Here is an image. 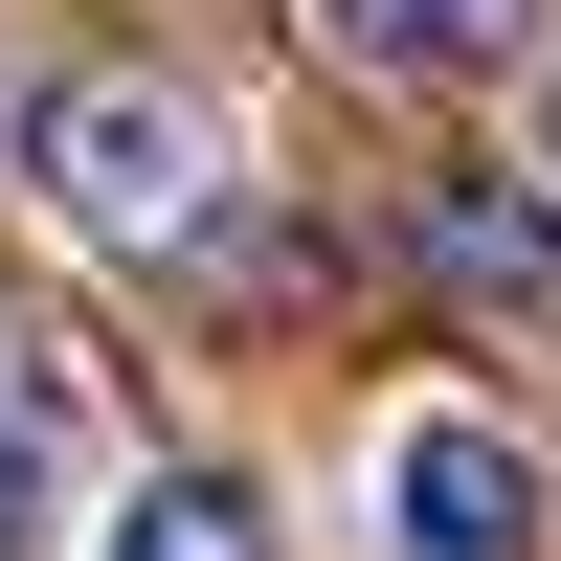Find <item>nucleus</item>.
<instances>
[{
  "label": "nucleus",
  "instance_id": "nucleus-5",
  "mask_svg": "<svg viewBox=\"0 0 561 561\" xmlns=\"http://www.w3.org/2000/svg\"><path fill=\"white\" fill-rule=\"evenodd\" d=\"M337 45H359V68H517L539 0H337Z\"/></svg>",
  "mask_w": 561,
  "mask_h": 561
},
{
  "label": "nucleus",
  "instance_id": "nucleus-1",
  "mask_svg": "<svg viewBox=\"0 0 561 561\" xmlns=\"http://www.w3.org/2000/svg\"><path fill=\"white\" fill-rule=\"evenodd\" d=\"M23 158H45V203L90 248H225V113L180 68H68Z\"/></svg>",
  "mask_w": 561,
  "mask_h": 561
},
{
  "label": "nucleus",
  "instance_id": "nucleus-3",
  "mask_svg": "<svg viewBox=\"0 0 561 561\" xmlns=\"http://www.w3.org/2000/svg\"><path fill=\"white\" fill-rule=\"evenodd\" d=\"M68 494H90V382H68V337L0 314V561L68 539Z\"/></svg>",
  "mask_w": 561,
  "mask_h": 561
},
{
  "label": "nucleus",
  "instance_id": "nucleus-6",
  "mask_svg": "<svg viewBox=\"0 0 561 561\" xmlns=\"http://www.w3.org/2000/svg\"><path fill=\"white\" fill-rule=\"evenodd\" d=\"M90 561H270V494H248V472H158Z\"/></svg>",
  "mask_w": 561,
  "mask_h": 561
},
{
  "label": "nucleus",
  "instance_id": "nucleus-4",
  "mask_svg": "<svg viewBox=\"0 0 561 561\" xmlns=\"http://www.w3.org/2000/svg\"><path fill=\"white\" fill-rule=\"evenodd\" d=\"M427 270H449L472 314H561V203L494 180V158H449V180H427Z\"/></svg>",
  "mask_w": 561,
  "mask_h": 561
},
{
  "label": "nucleus",
  "instance_id": "nucleus-2",
  "mask_svg": "<svg viewBox=\"0 0 561 561\" xmlns=\"http://www.w3.org/2000/svg\"><path fill=\"white\" fill-rule=\"evenodd\" d=\"M382 517H404V561H517L539 539V449L494 427V404H427V427L382 449Z\"/></svg>",
  "mask_w": 561,
  "mask_h": 561
}]
</instances>
